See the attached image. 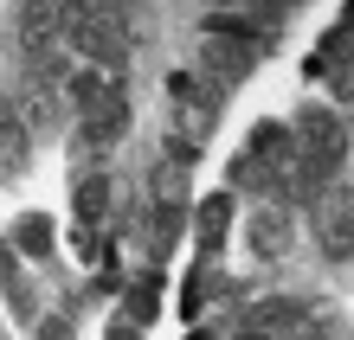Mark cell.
I'll return each mask as SVG.
<instances>
[{
	"instance_id": "cell-1",
	"label": "cell",
	"mask_w": 354,
	"mask_h": 340,
	"mask_svg": "<svg viewBox=\"0 0 354 340\" xmlns=\"http://www.w3.org/2000/svg\"><path fill=\"white\" fill-rule=\"evenodd\" d=\"M168 110H174V129L180 135L206 141V129H213L219 110H225V90L206 71H168Z\"/></svg>"
},
{
	"instance_id": "cell-2",
	"label": "cell",
	"mask_w": 354,
	"mask_h": 340,
	"mask_svg": "<svg viewBox=\"0 0 354 340\" xmlns=\"http://www.w3.org/2000/svg\"><path fill=\"white\" fill-rule=\"evenodd\" d=\"M258 58H264V52L252 46V39H219V32H206V39H200L194 71H206L219 90H232V83H245V77L258 71Z\"/></svg>"
},
{
	"instance_id": "cell-3",
	"label": "cell",
	"mask_w": 354,
	"mask_h": 340,
	"mask_svg": "<svg viewBox=\"0 0 354 340\" xmlns=\"http://www.w3.org/2000/svg\"><path fill=\"white\" fill-rule=\"evenodd\" d=\"M245 244H252V257H264V263L290 257V244H297V212H290V199L258 206L252 219H245Z\"/></svg>"
},
{
	"instance_id": "cell-4",
	"label": "cell",
	"mask_w": 354,
	"mask_h": 340,
	"mask_svg": "<svg viewBox=\"0 0 354 340\" xmlns=\"http://www.w3.org/2000/svg\"><path fill=\"white\" fill-rule=\"evenodd\" d=\"M290 129H297L303 141H348V122H342L335 110H328V103H303Z\"/></svg>"
},
{
	"instance_id": "cell-5",
	"label": "cell",
	"mask_w": 354,
	"mask_h": 340,
	"mask_svg": "<svg viewBox=\"0 0 354 340\" xmlns=\"http://www.w3.org/2000/svg\"><path fill=\"white\" fill-rule=\"evenodd\" d=\"M225 225H232V193H213V199L200 206V219H194V231H200V250H206V257H219Z\"/></svg>"
},
{
	"instance_id": "cell-6",
	"label": "cell",
	"mask_w": 354,
	"mask_h": 340,
	"mask_svg": "<svg viewBox=\"0 0 354 340\" xmlns=\"http://www.w3.org/2000/svg\"><path fill=\"white\" fill-rule=\"evenodd\" d=\"M180 225H187V199H155V219H149V244H155V257H168V250H174Z\"/></svg>"
},
{
	"instance_id": "cell-7",
	"label": "cell",
	"mask_w": 354,
	"mask_h": 340,
	"mask_svg": "<svg viewBox=\"0 0 354 340\" xmlns=\"http://www.w3.org/2000/svg\"><path fill=\"white\" fill-rule=\"evenodd\" d=\"M77 219L84 225H97L103 212H110V174H103V167H91V174H77Z\"/></svg>"
},
{
	"instance_id": "cell-8",
	"label": "cell",
	"mask_w": 354,
	"mask_h": 340,
	"mask_svg": "<svg viewBox=\"0 0 354 340\" xmlns=\"http://www.w3.org/2000/svg\"><path fill=\"white\" fill-rule=\"evenodd\" d=\"M13 250H19V257H46V250H52V219H46V212H26V219L13 225Z\"/></svg>"
},
{
	"instance_id": "cell-9",
	"label": "cell",
	"mask_w": 354,
	"mask_h": 340,
	"mask_svg": "<svg viewBox=\"0 0 354 340\" xmlns=\"http://www.w3.org/2000/svg\"><path fill=\"white\" fill-rule=\"evenodd\" d=\"M149 186H155V199H187V167L180 161H161L155 174H149Z\"/></svg>"
},
{
	"instance_id": "cell-10",
	"label": "cell",
	"mask_w": 354,
	"mask_h": 340,
	"mask_svg": "<svg viewBox=\"0 0 354 340\" xmlns=\"http://www.w3.org/2000/svg\"><path fill=\"white\" fill-rule=\"evenodd\" d=\"M7 308L19 314V321H39V289H32V283H13V289H7Z\"/></svg>"
},
{
	"instance_id": "cell-11",
	"label": "cell",
	"mask_w": 354,
	"mask_h": 340,
	"mask_svg": "<svg viewBox=\"0 0 354 340\" xmlns=\"http://www.w3.org/2000/svg\"><path fill=\"white\" fill-rule=\"evenodd\" d=\"M39 340H71V321H65V314H52V321H39Z\"/></svg>"
},
{
	"instance_id": "cell-12",
	"label": "cell",
	"mask_w": 354,
	"mask_h": 340,
	"mask_svg": "<svg viewBox=\"0 0 354 340\" xmlns=\"http://www.w3.org/2000/svg\"><path fill=\"white\" fill-rule=\"evenodd\" d=\"M110 340H142V334L136 328H110Z\"/></svg>"
}]
</instances>
